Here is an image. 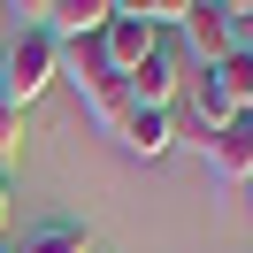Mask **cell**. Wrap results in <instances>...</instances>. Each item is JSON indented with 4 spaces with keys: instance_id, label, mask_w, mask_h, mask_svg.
I'll return each mask as SVG.
<instances>
[{
    "instance_id": "1",
    "label": "cell",
    "mask_w": 253,
    "mask_h": 253,
    "mask_svg": "<svg viewBox=\"0 0 253 253\" xmlns=\"http://www.w3.org/2000/svg\"><path fill=\"white\" fill-rule=\"evenodd\" d=\"M54 77H62V39L39 31V23H23L16 46L0 54V100H8V108H31Z\"/></svg>"
},
{
    "instance_id": "2",
    "label": "cell",
    "mask_w": 253,
    "mask_h": 253,
    "mask_svg": "<svg viewBox=\"0 0 253 253\" xmlns=\"http://www.w3.org/2000/svg\"><path fill=\"white\" fill-rule=\"evenodd\" d=\"M62 77L77 84V100H84V108H92L108 130L130 115V84L115 77V62L100 54V39H69V46H62Z\"/></svg>"
},
{
    "instance_id": "3",
    "label": "cell",
    "mask_w": 253,
    "mask_h": 253,
    "mask_svg": "<svg viewBox=\"0 0 253 253\" xmlns=\"http://www.w3.org/2000/svg\"><path fill=\"white\" fill-rule=\"evenodd\" d=\"M154 46H161V31H154V23H146V16H130L123 0H115V16L100 23V54H108V62H115V77H130V69H138V62H146V54H154Z\"/></svg>"
},
{
    "instance_id": "4",
    "label": "cell",
    "mask_w": 253,
    "mask_h": 253,
    "mask_svg": "<svg viewBox=\"0 0 253 253\" xmlns=\"http://www.w3.org/2000/svg\"><path fill=\"white\" fill-rule=\"evenodd\" d=\"M176 31H184V46L200 54V69H215V62H230V54H238V39H230V16H222V0H192Z\"/></svg>"
},
{
    "instance_id": "5",
    "label": "cell",
    "mask_w": 253,
    "mask_h": 253,
    "mask_svg": "<svg viewBox=\"0 0 253 253\" xmlns=\"http://www.w3.org/2000/svg\"><path fill=\"white\" fill-rule=\"evenodd\" d=\"M115 138H123V154L161 161V154L176 146V115H169V108H130L123 123H115Z\"/></svg>"
},
{
    "instance_id": "6",
    "label": "cell",
    "mask_w": 253,
    "mask_h": 253,
    "mask_svg": "<svg viewBox=\"0 0 253 253\" xmlns=\"http://www.w3.org/2000/svg\"><path fill=\"white\" fill-rule=\"evenodd\" d=\"M230 123H238L230 92L215 84V69H200V77H192V146L207 154V138H215V130H230Z\"/></svg>"
},
{
    "instance_id": "7",
    "label": "cell",
    "mask_w": 253,
    "mask_h": 253,
    "mask_svg": "<svg viewBox=\"0 0 253 253\" xmlns=\"http://www.w3.org/2000/svg\"><path fill=\"white\" fill-rule=\"evenodd\" d=\"M123 84H130V108H169L184 77H176V54H169V46H154V54H146V62L130 69Z\"/></svg>"
},
{
    "instance_id": "8",
    "label": "cell",
    "mask_w": 253,
    "mask_h": 253,
    "mask_svg": "<svg viewBox=\"0 0 253 253\" xmlns=\"http://www.w3.org/2000/svg\"><path fill=\"white\" fill-rule=\"evenodd\" d=\"M207 169H215L222 184H246V176H253V115H238L230 130L207 138Z\"/></svg>"
},
{
    "instance_id": "9",
    "label": "cell",
    "mask_w": 253,
    "mask_h": 253,
    "mask_svg": "<svg viewBox=\"0 0 253 253\" xmlns=\"http://www.w3.org/2000/svg\"><path fill=\"white\" fill-rule=\"evenodd\" d=\"M23 253H92V238H84V222H39Z\"/></svg>"
},
{
    "instance_id": "10",
    "label": "cell",
    "mask_w": 253,
    "mask_h": 253,
    "mask_svg": "<svg viewBox=\"0 0 253 253\" xmlns=\"http://www.w3.org/2000/svg\"><path fill=\"white\" fill-rule=\"evenodd\" d=\"M215 84L230 92V108H238V115H253V54H246V46H238L230 62H215Z\"/></svg>"
},
{
    "instance_id": "11",
    "label": "cell",
    "mask_w": 253,
    "mask_h": 253,
    "mask_svg": "<svg viewBox=\"0 0 253 253\" xmlns=\"http://www.w3.org/2000/svg\"><path fill=\"white\" fill-rule=\"evenodd\" d=\"M123 8H130V16H146V23H154V31H176V23H184V8H192V0H123Z\"/></svg>"
},
{
    "instance_id": "12",
    "label": "cell",
    "mask_w": 253,
    "mask_h": 253,
    "mask_svg": "<svg viewBox=\"0 0 253 253\" xmlns=\"http://www.w3.org/2000/svg\"><path fill=\"white\" fill-rule=\"evenodd\" d=\"M16 138H23V108H8V100H0V161L16 154Z\"/></svg>"
},
{
    "instance_id": "13",
    "label": "cell",
    "mask_w": 253,
    "mask_h": 253,
    "mask_svg": "<svg viewBox=\"0 0 253 253\" xmlns=\"http://www.w3.org/2000/svg\"><path fill=\"white\" fill-rule=\"evenodd\" d=\"M0 230H8V184H0Z\"/></svg>"
},
{
    "instance_id": "14",
    "label": "cell",
    "mask_w": 253,
    "mask_h": 253,
    "mask_svg": "<svg viewBox=\"0 0 253 253\" xmlns=\"http://www.w3.org/2000/svg\"><path fill=\"white\" fill-rule=\"evenodd\" d=\"M238 192H246V200H253V176H246V184H238Z\"/></svg>"
},
{
    "instance_id": "15",
    "label": "cell",
    "mask_w": 253,
    "mask_h": 253,
    "mask_svg": "<svg viewBox=\"0 0 253 253\" xmlns=\"http://www.w3.org/2000/svg\"><path fill=\"white\" fill-rule=\"evenodd\" d=\"M0 184H8V176H0Z\"/></svg>"
},
{
    "instance_id": "16",
    "label": "cell",
    "mask_w": 253,
    "mask_h": 253,
    "mask_svg": "<svg viewBox=\"0 0 253 253\" xmlns=\"http://www.w3.org/2000/svg\"><path fill=\"white\" fill-rule=\"evenodd\" d=\"M246 54H253V46H246Z\"/></svg>"
}]
</instances>
